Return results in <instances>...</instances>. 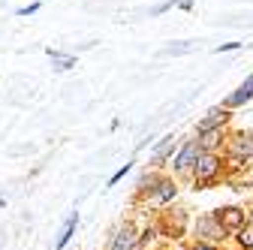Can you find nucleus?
<instances>
[{
    "instance_id": "obj_15",
    "label": "nucleus",
    "mask_w": 253,
    "mask_h": 250,
    "mask_svg": "<svg viewBox=\"0 0 253 250\" xmlns=\"http://www.w3.org/2000/svg\"><path fill=\"white\" fill-rule=\"evenodd\" d=\"M250 250H253V247H250Z\"/></svg>"
},
{
    "instance_id": "obj_5",
    "label": "nucleus",
    "mask_w": 253,
    "mask_h": 250,
    "mask_svg": "<svg viewBox=\"0 0 253 250\" xmlns=\"http://www.w3.org/2000/svg\"><path fill=\"white\" fill-rule=\"evenodd\" d=\"M253 97V76L238 87V93H232V97H229V106H238V103H244V100H250Z\"/></svg>"
},
{
    "instance_id": "obj_3",
    "label": "nucleus",
    "mask_w": 253,
    "mask_h": 250,
    "mask_svg": "<svg viewBox=\"0 0 253 250\" xmlns=\"http://www.w3.org/2000/svg\"><path fill=\"white\" fill-rule=\"evenodd\" d=\"M199 157H202L199 145H196V142H190V145L181 151V157H178V163H175V166H178V169H187V166H193V160H199Z\"/></svg>"
},
{
    "instance_id": "obj_7",
    "label": "nucleus",
    "mask_w": 253,
    "mask_h": 250,
    "mask_svg": "<svg viewBox=\"0 0 253 250\" xmlns=\"http://www.w3.org/2000/svg\"><path fill=\"white\" fill-rule=\"evenodd\" d=\"M208 115H211V118H205V121L199 124V130H202V133H208L211 127H217V124H223V121H226V112H217V109H214V112H208Z\"/></svg>"
},
{
    "instance_id": "obj_12",
    "label": "nucleus",
    "mask_w": 253,
    "mask_h": 250,
    "mask_svg": "<svg viewBox=\"0 0 253 250\" xmlns=\"http://www.w3.org/2000/svg\"><path fill=\"white\" fill-rule=\"evenodd\" d=\"M169 196H175V187H172V184H160V193H157V199H169Z\"/></svg>"
},
{
    "instance_id": "obj_8",
    "label": "nucleus",
    "mask_w": 253,
    "mask_h": 250,
    "mask_svg": "<svg viewBox=\"0 0 253 250\" xmlns=\"http://www.w3.org/2000/svg\"><path fill=\"white\" fill-rule=\"evenodd\" d=\"M172 148H175V139H172V136H169V139H163V142H160V148L154 151V160H163V157H169V154H172Z\"/></svg>"
},
{
    "instance_id": "obj_4",
    "label": "nucleus",
    "mask_w": 253,
    "mask_h": 250,
    "mask_svg": "<svg viewBox=\"0 0 253 250\" xmlns=\"http://www.w3.org/2000/svg\"><path fill=\"white\" fill-rule=\"evenodd\" d=\"M196 163H199V166H196V178H199V181H205V178H211V175L217 172V157H208V154H205V157H199Z\"/></svg>"
},
{
    "instance_id": "obj_14",
    "label": "nucleus",
    "mask_w": 253,
    "mask_h": 250,
    "mask_svg": "<svg viewBox=\"0 0 253 250\" xmlns=\"http://www.w3.org/2000/svg\"><path fill=\"white\" fill-rule=\"evenodd\" d=\"M196 250H211V247H196Z\"/></svg>"
},
{
    "instance_id": "obj_10",
    "label": "nucleus",
    "mask_w": 253,
    "mask_h": 250,
    "mask_svg": "<svg viewBox=\"0 0 253 250\" xmlns=\"http://www.w3.org/2000/svg\"><path fill=\"white\" fill-rule=\"evenodd\" d=\"M48 57H51V64H57V70H70L76 60L73 57H63V54H57V51H48Z\"/></svg>"
},
{
    "instance_id": "obj_9",
    "label": "nucleus",
    "mask_w": 253,
    "mask_h": 250,
    "mask_svg": "<svg viewBox=\"0 0 253 250\" xmlns=\"http://www.w3.org/2000/svg\"><path fill=\"white\" fill-rule=\"evenodd\" d=\"M73 229H76V214H70V220H67V226H63V232H60V238H57V250L70 241V235H73Z\"/></svg>"
},
{
    "instance_id": "obj_11",
    "label": "nucleus",
    "mask_w": 253,
    "mask_h": 250,
    "mask_svg": "<svg viewBox=\"0 0 253 250\" xmlns=\"http://www.w3.org/2000/svg\"><path fill=\"white\" fill-rule=\"evenodd\" d=\"M238 238H241L244 247H253V226H244V229L238 232Z\"/></svg>"
},
{
    "instance_id": "obj_2",
    "label": "nucleus",
    "mask_w": 253,
    "mask_h": 250,
    "mask_svg": "<svg viewBox=\"0 0 253 250\" xmlns=\"http://www.w3.org/2000/svg\"><path fill=\"white\" fill-rule=\"evenodd\" d=\"M130 247H136V235H133V226H124L115 235V241H112L109 250H130Z\"/></svg>"
},
{
    "instance_id": "obj_6",
    "label": "nucleus",
    "mask_w": 253,
    "mask_h": 250,
    "mask_svg": "<svg viewBox=\"0 0 253 250\" xmlns=\"http://www.w3.org/2000/svg\"><path fill=\"white\" fill-rule=\"evenodd\" d=\"M232 154L235 157H253V142L250 139H235V145H232Z\"/></svg>"
},
{
    "instance_id": "obj_13",
    "label": "nucleus",
    "mask_w": 253,
    "mask_h": 250,
    "mask_svg": "<svg viewBox=\"0 0 253 250\" xmlns=\"http://www.w3.org/2000/svg\"><path fill=\"white\" fill-rule=\"evenodd\" d=\"M130 250H142V247H139V244H136V247H130Z\"/></svg>"
},
{
    "instance_id": "obj_1",
    "label": "nucleus",
    "mask_w": 253,
    "mask_h": 250,
    "mask_svg": "<svg viewBox=\"0 0 253 250\" xmlns=\"http://www.w3.org/2000/svg\"><path fill=\"white\" fill-rule=\"evenodd\" d=\"M217 223L223 226V229H241L244 214L238 208H223V211H217Z\"/></svg>"
}]
</instances>
